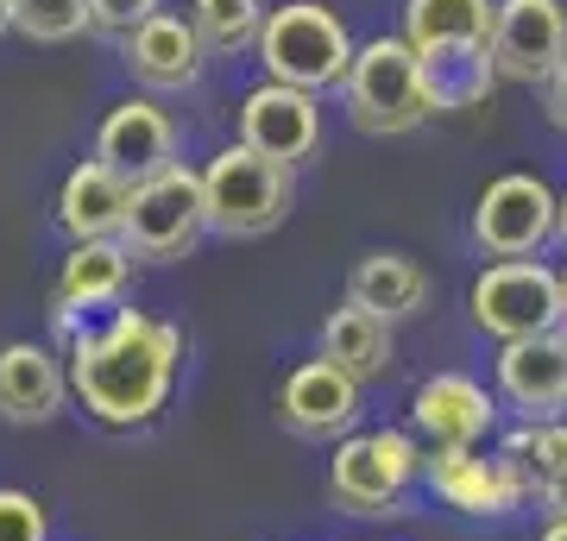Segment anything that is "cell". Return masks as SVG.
<instances>
[{
  "label": "cell",
  "mask_w": 567,
  "mask_h": 541,
  "mask_svg": "<svg viewBox=\"0 0 567 541\" xmlns=\"http://www.w3.org/2000/svg\"><path fill=\"white\" fill-rule=\"evenodd\" d=\"M561 327H567V271H561Z\"/></svg>",
  "instance_id": "836d02e7"
},
{
  "label": "cell",
  "mask_w": 567,
  "mask_h": 541,
  "mask_svg": "<svg viewBox=\"0 0 567 541\" xmlns=\"http://www.w3.org/2000/svg\"><path fill=\"white\" fill-rule=\"evenodd\" d=\"M259 63L265 82H284V89H303V95H322V89H341L347 70H353V39H347V20L322 0H290V7H271L259 32Z\"/></svg>",
  "instance_id": "7a4b0ae2"
},
{
  "label": "cell",
  "mask_w": 567,
  "mask_h": 541,
  "mask_svg": "<svg viewBox=\"0 0 567 541\" xmlns=\"http://www.w3.org/2000/svg\"><path fill=\"white\" fill-rule=\"evenodd\" d=\"M240 145H252L271 164H297L316 158L322 145V101L303 89H284V82H259L240 101Z\"/></svg>",
  "instance_id": "4fadbf2b"
},
{
  "label": "cell",
  "mask_w": 567,
  "mask_h": 541,
  "mask_svg": "<svg viewBox=\"0 0 567 541\" xmlns=\"http://www.w3.org/2000/svg\"><path fill=\"white\" fill-rule=\"evenodd\" d=\"M498 397L517 409V422L567 416V327L498 346Z\"/></svg>",
  "instance_id": "9a60e30c"
},
{
  "label": "cell",
  "mask_w": 567,
  "mask_h": 541,
  "mask_svg": "<svg viewBox=\"0 0 567 541\" xmlns=\"http://www.w3.org/2000/svg\"><path fill=\"white\" fill-rule=\"evenodd\" d=\"M543 101H548V121H555V126L567 133V58L555 63V76L543 82Z\"/></svg>",
  "instance_id": "f1b7e54d"
},
{
  "label": "cell",
  "mask_w": 567,
  "mask_h": 541,
  "mask_svg": "<svg viewBox=\"0 0 567 541\" xmlns=\"http://www.w3.org/2000/svg\"><path fill=\"white\" fill-rule=\"evenodd\" d=\"M416 70H423L429 114H466V107H486V95L498 89L492 44H435V51H416Z\"/></svg>",
  "instance_id": "ffe728a7"
},
{
  "label": "cell",
  "mask_w": 567,
  "mask_h": 541,
  "mask_svg": "<svg viewBox=\"0 0 567 541\" xmlns=\"http://www.w3.org/2000/svg\"><path fill=\"white\" fill-rule=\"evenodd\" d=\"M265 13H271L265 0H196L189 25H196L203 51H215V58H240V51H259Z\"/></svg>",
  "instance_id": "cb8c5ba5"
},
{
  "label": "cell",
  "mask_w": 567,
  "mask_h": 541,
  "mask_svg": "<svg viewBox=\"0 0 567 541\" xmlns=\"http://www.w3.org/2000/svg\"><path fill=\"white\" fill-rule=\"evenodd\" d=\"M567 58L561 0H498L492 13V70L498 82H548Z\"/></svg>",
  "instance_id": "8fae6325"
},
{
  "label": "cell",
  "mask_w": 567,
  "mask_h": 541,
  "mask_svg": "<svg viewBox=\"0 0 567 541\" xmlns=\"http://www.w3.org/2000/svg\"><path fill=\"white\" fill-rule=\"evenodd\" d=\"M423 485L473 522H505L524 503H536V485L505 454H480V447L473 454H423Z\"/></svg>",
  "instance_id": "9c48e42d"
},
{
  "label": "cell",
  "mask_w": 567,
  "mask_h": 541,
  "mask_svg": "<svg viewBox=\"0 0 567 541\" xmlns=\"http://www.w3.org/2000/svg\"><path fill=\"white\" fill-rule=\"evenodd\" d=\"M347 302H360V309L385 321H404L429 302V271L404 252H365L353 264V278H347Z\"/></svg>",
  "instance_id": "7402d4cb"
},
{
  "label": "cell",
  "mask_w": 567,
  "mask_h": 541,
  "mask_svg": "<svg viewBox=\"0 0 567 541\" xmlns=\"http://www.w3.org/2000/svg\"><path fill=\"white\" fill-rule=\"evenodd\" d=\"M0 32H13V0H0Z\"/></svg>",
  "instance_id": "1f68e13d"
},
{
  "label": "cell",
  "mask_w": 567,
  "mask_h": 541,
  "mask_svg": "<svg viewBox=\"0 0 567 541\" xmlns=\"http://www.w3.org/2000/svg\"><path fill=\"white\" fill-rule=\"evenodd\" d=\"M203 201H208V227L215 233H227V240H259V233L284 227V215H290L297 170L259 158L252 145H221L203 164Z\"/></svg>",
  "instance_id": "277c9868"
},
{
  "label": "cell",
  "mask_w": 567,
  "mask_h": 541,
  "mask_svg": "<svg viewBox=\"0 0 567 541\" xmlns=\"http://www.w3.org/2000/svg\"><path fill=\"white\" fill-rule=\"evenodd\" d=\"M341 101H347V121L372 133V139H404L429 121V95H423V70H416V51L398 39H372L353 51V70L341 82Z\"/></svg>",
  "instance_id": "5b68a950"
},
{
  "label": "cell",
  "mask_w": 567,
  "mask_h": 541,
  "mask_svg": "<svg viewBox=\"0 0 567 541\" xmlns=\"http://www.w3.org/2000/svg\"><path fill=\"white\" fill-rule=\"evenodd\" d=\"M126 70H133V82H145V89H158V95H171V89H196L203 82V39H196V25L177 20V13H152V20L140 25V32H126Z\"/></svg>",
  "instance_id": "e0dca14e"
},
{
  "label": "cell",
  "mask_w": 567,
  "mask_h": 541,
  "mask_svg": "<svg viewBox=\"0 0 567 541\" xmlns=\"http://www.w3.org/2000/svg\"><path fill=\"white\" fill-rule=\"evenodd\" d=\"M423 454L410 428H365L334 441V466H328V498L347 517H404L410 485L423 479Z\"/></svg>",
  "instance_id": "3957f363"
},
{
  "label": "cell",
  "mask_w": 567,
  "mask_h": 541,
  "mask_svg": "<svg viewBox=\"0 0 567 541\" xmlns=\"http://www.w3.org/2000/svg\"><path fill=\"white\" fill-rule=\"evenodd\" d=\"M0 541H51V517L32 491L0 485Z\"/></svg>",
  "instance_id": "4316f807"
},
{
  "label": "cell",
  "mask_w": 567,
  "mask_h": 541,
  "mask_svg": "<svg viewBox=\"0 0 567 541\" xmlns=\"http://www.w3.org/2000/svg\"><path fill=\"white\" fill-rule=\"evenodd\" d=\"M555 240H567V196H561V215H555Z\"/></svg>",
  "instance_id": "d6a6232c"
},
{
  "label": "cell",
  "mask_w": 567,
  "mask_h": 541,
  "mask_svg": "<svg viewBox=\"0 0 567 541\" xmlns=\"http://www.w3.org/2000/svg\"><path fill=\"white\" fill-rule=\"evenodd\" d=\"M498 454L543 491V485L567 466V422H517L505 441H498Z\"/></svg>",
  "instance_id": "d4e9b609"
},
{
  "label": "cell",
  "mask_w": 567,
  "mask_h": 541,
  "mask_svg": "<svg viewBox=\"0 0 567 541\" xmlns=\"http://www.w3.org/2000/svg\"><path fill=\"white\" fill-rule=\"evenodd\" d=\"M126 278H133V252L121 240H82L70 246V259L58 271V302H51V321L63 334L76 327V309H107V302L126 296Z\"/></svg>",
  "instance_id": "ac0fdd59"
},
{
  "label": "cell",
  "mask_w": 567,
  "mask_h": 541,
  "mask_svg": "<svg viewBox=\"0 0 567 541\" xmlns=\"http://www.w3.org/2000/svg\"><path fill=\"white\" fill-rule=\"evenodd\" d=\"M536 541H567V522H548V529H543Z\"/></svg>",
  "instance_id": "4dcf8cb0"
},
{
  "label": "cell",
  "mask_w": 567,
  "mask_h": 541,
  "mask_svg": "<svg viewBox=\"0 0 567 541\" xmlns=\"http://www.w3.org/2000/svg\"><path fill=\"white\" fill-rule=\"evenodd\" d=\"M466 315L486 341H536L561 327V271H548L543 259H498L486 264L473 290H466Z\"/></svg>",
  "instance_id": "8992f818"
},
{
  "label": "cell",
  "mask_w": 567,
  "mask_h": 541,
  "mask_svg": "<svg viewBox=\"0 0 567 541\" xmlns=\"http://www.w3.org/2000/svg\"><path fill=\"white\" fill-rule=\"evenodd\" d=\"M555 215H561V196L536 170H505V177L486 183V196L473 208V246L492 264L543 259V246L555 240Z\"/></svg>",
  "instance_id": "ba28073f"
},
{
  "label": "cell",
  "mask_w": 567,
  "mask_h": 541,
  "mask_svg": "<svg viewBox=\"0 0 567 541\" xmlns=\"http://www.w3.org/2000/svg\"><path fill=\"white\" fill-rule=\"evenodd\" d=\"M152 13H164L158 0H89V25H95V32H114V39L140 32Z\"/></svg>",
  "instance_id": "83f0119b"
},
{
  "label": "cell",
  "mask_w": 567,
  "mask_h": 541,
  "mask_svg": "<svg viewBox=\"0 0 567 541\" xmlns=\"http://www.w3.org/2000/svg\"><path fill=\"white\" fill-rule=\"evenodd\" d=\"M126 208H133V183H121L107 164L82 158L58 189V227L70 233V246L82 240H121Z\"/></svg>",
  "instance_id": "d6986e66"
},
{
  "label": "cell",
  "mask_w": 567,
  "mask_h": 541,
  "mask_svg": "<svg viewBox=\"0 0 567 541\" xmlns=\"http://www.w3.org/2000/svg\"><path fill=\"white\" fill-rule=\"evenodd\" d=\"M498 422V397L466 372H435L410 391V428L429 441V454H473Z\"/></svg>",
  "instance_id": "30bf717a"
},
{
  "label": "cell",
  "mask_w": 567,
  "mask_h": 541,
  "mask_svg": "<svg viewBox=\"0 0 567 541\" xmlns=\"http://www.w3.org/2000/svg\"><path fill=\"white\" fill-rule=\"evenodd\" d=\"M492 13H498V0H404V44L410 51L492 44Z\"/></svg>",
  "instance_id": "603a6c76"
},
{
  "label": "cell",
  "mask_w": 567,
  "mask_h": 541,
  "mask_svg": "<svg viewBox=\"0 0 567 541\" xmlns=\"http://www.w3.org/2000/svg\"><path fill=\"white\" fill-rule=\"evenodd\" d=\"M183 372V327L145 315V309H114L107 327L70 334V397L102 422V428H145L158 422Z\"/></svg>",
  "instance_id": "6da1fadb"
},
{
  "label": "cell",
  "mask_w": 567,
  "mask_h": 541,
  "mask_svg": "<svg viewBox=\"0 0 567 541\" xmlns=\"http://www.w3.org/2000/svg\"><path fill=\"white\" fill-rule=\"evenodd\" d=\"M322 360H334L353 384H372V378H385L391 360H398V334H391L385 315H372L360 302H341L322 321Z\"/></svg>",
  "instance_id": "44dd1931"
},
{
  "label": "cell",
  "mask_w": 567,
  "mask_h": 541,
  "mask_svg": "<svg viewBox=\"0 0 567 541\" xmlns=\"http://www.w3.org/2000/svg\"><path fill=\"white\" fill-rule=\"evenodd\" d=\"M278 422L297 441H347L360 428V384L334 360H303L278 391Z\"/></svg>",
  "instance_id": "7c38bea8"
},
{
  "label": "cell",
  "mask_w": 567,
  "mask_h": 541,
  "mask_svg": "<svg viewBox=\"0 0 567 541\" xmlns=\"http://www.w3.org/2000/svg\"><path fill=\"white\" fill-rule=\"evenodd\" d=\"M70 403V365L39 341H7L0 346V416L32 428L51 422Z\"/></svg>",
  "instance_id": "2e32d148"
},
{
  "label": "cell",
  "mask_w": 567,
  "mask_h": 541,
  "mask_svg": "<svg viewBox=\"0 0 567 541\" xmlns=\"http://www.w3.org/2000/svg\"><path fill=\"white\" fill-rule=\"evenodd\" d=\"M203 233H208L203 170L171 164V170H158L152 183H140V189H133V208H126V227H121V246L133 252V259L171 264V259H189Z\"/></svg>",
  "instance_id": "52a82bcc"
},
{
  "label": "cell",
  "mask_w": 567,
  "mask_h": 541,
  "mask_svg": "<svg viewBox=\"0 0 567 541\" xmlns=\"http://www.w3.org/2000/svg\"><path fill=\"white\" fill-rule=\"evenodd\" d=\"M536 503L548 510V522H567V466H561V472H555V479L543 485V491H536Z\"/></svg>",
  "instance_id": "f546056e"
},
{
  "label": "cell",
  "mask_w": 567,
  "mask_h": 541,
  "mask_svg": "<svg viewBox=\"0 0 567 541\" xmlns=\"http://www.w3.org/2000/svg\"><path fill=\"white\" fill-rule=\"evenodd\" d=\"M89 25V0H13V32L32 44H63Z\"/></svg>",
  "instance_id": "484cf974"
},
{
  "label": "cell",
  "mask_w": 567,
  "mask_h": 541,
  "mask_svg": "<svg viewBox=\"0 0 567 541\" xmlns=\"http://www.w3.org/2000/svg\"><path fill=\"white\" fill-rule=\"evenodd\" d=\"M95 164H107L121 183H152L158 170H171L177 164V126H171V114H164L158 101H121V107H107L102 133H95Z\"/></svg>",
  "instance_id": "5bb4252c"
}]
</instances>
